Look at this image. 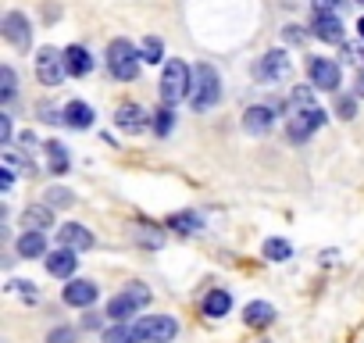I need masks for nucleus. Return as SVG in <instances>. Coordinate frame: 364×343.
I'll use <instances>...</instances> for the list:
<instances>
[{
    "mask_svg": "<svg viewBox=\"0 0 364 343\" xmlns=\"http://www.w3.org/2000/svg\"><path fill=\"white\" fill-rule=\"evenodd\" d=\"M218 97H222V79H218V72H215L211 65H197V68H193V79H190V104H193L197 111H208V107L218 104Z\"/></svg>",
    "mask_w": 364,
    "mask_h": 343,
    "instance_id": "nucleus-1",
    "label": "nucleus"
},
{
    "mask_svg": "<svg viewBox=\"0 0 364 343\" xmlns=\"http://www.w3.org/2000/svg\"><path fill=\"white\" fill-rule=\"evenodd\" d=\"M146 304H150V290H146L143 283H129L122 293L111 297V304H107V318H111V322H125V318L139 315Z\"/></svg>",
    "mask_w": 364,
    "mask_h": 343,
    "instance_id": "nucleus-2",
    "label": "nucleus"
},
{
    "mask_svg": "<svg viewBox=\"0 0 364 343\" xmlns=\"http://www.w3.org/2000/svg\"><path fill=\"white\" fill-rule=\"evenodd\" d=\"M190 79H193V72L182 65L178 58H171L164 65V72H161V100L168 107H175L182 97H190Z\"/></svg>",
    "mask_w": 364,
    "mask_h": 343,
    "instance_id": "nucleus-3",
    "label": "nucleus"
},
{
    "mask_svg": "<svg viewBox=\"0 0 364 343\" xmlns=\"http://www.w3.org/2000/svg\"><path fill=\"white\" fill-rule=\"evenodd\" d=\"M107 68L122 83L136 79V72H139V51L129 40H111V47H107Z\"/></svg>",
    "mask_w": 364,
    "mask_h": 343,
    "instance_id": "nucleus-4",
    "label": "nucleus"
},
{
    "mask_svg": "<svg viewBox=\"0 0 364 343\" xmlns=\"http://www.w3.org/2000/svg\"><path fill=\"white\" fill-rule=\"evenodd\" d=\"M136 343H168L178 332V322L168 315H143L139 322H132Z\"/></svg>",
    "mask_w": 364,
    "mask_h": 343,
    "instance_id": "nucleus-5",
    "label": "nucleus"
},
{
    "mask_svg": "<svg viewBox=\"0 0 364 343\" xmlns=\"http://www.w3.org/2000/svg\"><path fill=\"white\" fill-rule=\"evenodd\" d=\"M36 75H40L43 86H61L65 75H72V72H68V61H65V51L58 54L54 47H43V51L36 54Z\"/></svg>",
    "mask_w": 364,
    "mask_h": 343,
    "instance_id": "nucleus-6",
    "label": "nucleus"
},
{
    "mask_svg": "<svg viewBox=\"0 0 364 343\" xmlns=\"http://www.w3.org/2000/svg\"><path fill=\"white\" fill-rule=\"evenodd\" d=\"M321 125H325V111L314 104V107L293 111V118H289V125H286V136H289L293 143H307V139H311Z\"/></svg>",
    "mask_w": 364,
    "mask_h": 343,
    "instance_id": "nucleus-7",
    "label": "nucleus"
},
{
    "mask_svg": "<svg viewBox=\"0 0 364 343\" xmlns=\"http://www.w3.org/2000/svg\"><path fill=\"white\" fill-rule=\"evenodd\" d=\"M254 75H257L261 83H279V79H286V75H289V58H286V51L264 54V58L254 65Z\"/></svg>",
    "mask_w": 364,
    "mask_h": 343,
    "instance_id": "nucleus-8",
    "label": "nucleus"
},
{
    "mask_svg": "<svg viewBox=\"0 0 364 343\" xmlns=\"http://www.w3.org/2000/svg\"><path fill=\"white\" fill-rule=\"evenodd\" d=\"M0 33H4V40L15 43V47H29V40H33V26L22 11H8L4 22H0Z\"/></svg>",
    "mask_w": 364,
    "mask_h": 343,
    "instance_id": "nucleus-9",
    "label": "nucleus"
},
{
    "mask_svg": "<svg viewBox=\"0 0 364 343\" xmlns=\"http://www.w3.org/2000/svg\"><path fill=\"white\" fill-rule=\"evenodd\" d=\"M307 75L314 83V90H336L339 86V65L328 58H311L307 61Z\"/></svg>",
    "mask_w": 364,
    "mask_h": 343,
    "instance_id": "nucleus-10",
    "label": "nucleus"
},
{
    "mask_svg": "<svg viewBox=\"0 0 364 343\" xmlns=\"http://www.w3.org/2000/svg\"><path fill=\"white\" fill-rule=\"evenodd\" d=\"M314 36L325 40V43H343V22L336 11H314V22H311Z\"/></svg>",
    "mask_w": 364,
    "mask_h": 343,
    "instance_id": "nucleus-11",
    "label": "nucleus"
},
{
    "mask_svg": "<svg viewBox=\"0 0 364 343\" xmlns=\"http://www.w3.org/2000/svg\"><path fill=\"white\" fill-rule=\"evenodd\" d=\"M114 125L122 129V132H143L146 125H150V115L139 107V104H122L118 111H114Z\"/></svg>",
    "mask_w": 364,
    "mask_h": 343,
    "instance_id": "nucleus-12",
    "label": "nucleus"
},
{
    "mask_svg": "<svg viewBox=\"0 0 364 343\" xmlns=\"http://www.w3.org/2000/svg\"><path fill=\"white\" fill-rule=\"evenodd\" d=\"M272 125H275V115H272L268 104H254V107L243 111V129H247L250 136H264Z\"/></svg>",
    "mask_w": 364,
    "mask_h": 343,
    "instance_id": "nucleus-13",
    "label": "nucleus"
},
{
    "mask_svg": "<svg viewBox=\"0 0 364 343\" xmlns=\"http://www.w3.org/2000/svg\"><path fill=\"white\" fill-rule=\"evenodd\" d=\"M58 240H61L65 247H72V250H90V247H93V233H90L86 226H79V222H65V226L58 229Z\"/></svg>",
    "mask_w": 364,
    "mask_h": 343,
    "instance_id": "nucleus-14",
    "label": "nucleus"
},
{
    "mask_svg": "<svg viewBox=\"0 0 364 343\" xmlns=\"http://www.w3.org/2000/svg\"><path fill=\"white\" fill-rule=\"evenodd\" d=\"M75 265H79V258H75V254H72V247H65V243L47 258V272H50V275H58V279H68V275L75 272Z\"/></svg>",
    "mask_w": 364,
    "mask_h": 343,
    "instance_id": "nucleus-15",
    "label": "nucleus"
},
{
    "mask_svg": "<svg viewBox=\"0 0 364 343\" xmlns=\"http://www.w3.org/2000/svg\"><path fill=\"white\" fill-rule=\"evenodd\" d=\"M65 300H68L72 307H90V304L97 300V286H93L90 279H72V283L65 286Z\"/></svg>",
    "mask_w": 364,
    "mask_h": 343,
    "instance_id": "nucleus-16",
    "label": "nucleus"
},
{
    "mask_svg": "<svg viewBox=\"0 0 364 343\" xmlns=\"http://www.w3.org/2000/svg\"><path fill=\"white\" fill-rule=\"evenodd\" d=\"M65 61H68V72L72 75H90L93 72V58H90V51L86 47H79V43H72L68 51H65Z\"/></svg>",
    "mask_w": 364,
    "mask_h": 343,
    "instance_id": "nucleus-17",
    "label": "nucleus"
},
{
    "mask_svg": "<svg viewBox=\"0 0 364 343\" xmlns=\"http://www.w3.org/2000/svg\"><path fill=\"white\" fill-rule=\"evenodd\" d=\"M50 218H54V208L43 201V204H33V208H26V215H22V226L26 229H50Z\"/></svg>",
    "mask_w": 364,
    "mask_h": 343,
    "instance_id": "nucleus-18",
    "label": "nucleus"
},
{
    "mask_svg": "<svg viewBox=\"0 0 364 343\" xmlns=\"http://www.w3.org/2000/svg\"><path fill=\"white\" fill-rule=\"evenodd\" d=\"M15 247H18V258H40V254L47 250V240H43L40 229H26Z\"/></svg>",
    "mask_w": 364,
    "mask_h": 343,
    "instance_id": "nucleus-19",
    "label": "nucleus"
},
{
    "mask_svg": "<svg viewBox=\"0 0 364 343\" xmlns=\"http://www.w3.org/2000/svg\"><path fill=\"white\" fill-rule=\"evenodd\" d=\"M243 322H247V325H272V322H275V307H272L268 300H250V304L243 307Z\"/></svg>",
    "mask_w": 364,
    "mask_h": 343,
    "instance_id": "nucleus-20",
    "label": "nucleus"
},
{
    "mask_svg": "<svg viewBox=\"0 0 364 343\" xmlns=\"http://www.w3.org/2000/svg\"><path fill=\"white\" fill-rule=\"evenodd\" d=\"M168 226H171L175 233H182V236H197V233L204 229V218H200L197 211H178V215L168 218Z\"/></svg>",
    "mask_w": 364,
    "mask_h": 343,
    "instance_id": "nucleus-21",
    "label": "nucleus"
},
{
    "mask_svg": "<svg viewBox=\"0 0 364 343\" xmlns=\"http://www.w3.org/2000/svg\"><path fill=\"white\" fill-rule=\"evenodd\" d=\"M65 122H68L72 129H90V125H93V107L82 104V100H72V104L65 107Z\"/></svg>",
    "mask_w": 364,
    "mask_h": 343,
    "instance_id": "nucleus-22",
    "label": "nucleus"
},
{
    "mask_svg": "<svg viewBox=\"0 0 364 343\" xmlns=\"http://www.w3.org/2000/svg\"><path fill=\"white\" fill-rule=\"evenodd\" d=\"M229 307H232V297H229L225 290H211V293L204 297V315H211V318L229 315Z\"/></svg>",
    "mask_w": 364,
    "mask_h": 343,
    "instance_id": "nucleus-23",
    "label": "nucleus"
},
{
    "mask_svg": "<svg viewBox=\"0 0 364 343\" xmlns=\"http://www.w3.org/2000/svg\"><path fill=\"white\" fill-rule=\"evenodd\" d=\"M132 236H136V243H143V247H150V250H157V247L164 243V233H161L157 226H150V222H139V226L132 229Z\"/></svg>",
    "mask_w": 364,
    "mask_h": 343,
    "instance_id": "nucleus-24",
    "label": "nucleus"
},
{
    "mask_svg": "<svg viewBox=\"0 0 364 343\" xmlns=\"http://www.w3.org/2000/svg\"><path fill=\"white\" fill-rule=\"evenodd\" d=\"M264 258L268 261H286V258H293V247L282 236H272V240H264Z\"/></svg>",
    "mask_w": 364,
    "mask_h": 343,
    "instance_id": "nucleus-25",
    "label": "nucleus"
},
{
    "mask_svg": "<svg viewBox=\"0 0 364 343\" xmlns=\"http://www.w3.org/2000/svg\"><path fill=\"white\" fill-rule=\"evenodd\" d=\"M43 201H47L50 208H61V211H65V208H72V204H75V194H72V190H65V186H50V190L43 194Z\"/></svg>",
    "mask_w": 364,
    "mask_h": 343,
    "instance_id": "nucleus-26",
    "label": "nucleus"
},
{
    "mask_svg": "<svg viewBox=\"0 0 364 343\" xmlns=\"http://www.w3.org/2000/svg\"><path fill=\"white\" fill-rule=\"evenodd\" d=\"M139 58H143L146 65H161V58H164L161 40H157V36H146V40H143V47H139Z\"/></svg>",
    "mask_w": 364,
    "mask_h": 343,
    "instance_id": "nucleus-27",
    "label": "nucleus"
},
{
    "mask_svg": "<svg viewBox=\"0 0 364 343\" xmlns=\"http://www.w3.org/2000/svg\"><path fill=\"white\" fill-rule=\"evenodd\" d=\"M104 343H136V332H132V325H111L107 332H104Z\"/></svg>",
    "mask_w": 364,
    "mask_h": 343,
    "instance_id": "nucleus-28",
    "label": "nucleus"
},
{
    "mask_svg": "<svg viewBox=\"0 0 364 343\" xmlns=\"http://www.w3.org/2000/svg\"><path fill=\"white\" fill-rule=\"evenodd\" d=\"M289 107H293V111L314 107V93H311V86H296V90L289 93Z\"/></svg>",
    "mask_w": 364,
    "mask_h": 343,
    "instance_id": "nucleus-29",
    "label": "nucleus"
},
{
    "mask_svg": "<svg viewBox=\"0 0 364 343\" xmlns=\"http://www.w3.org/2000/svg\"><path fill=\"white\" fill-rule=\"evenodd\" d=\"M47 157H50V168L54 172H65L68 168V154H65V147L54 139V143H47Z\"/></svg>",
    "mask_w": 364,
    "mask_h": 343,
    "instance_id": "nucleus-30",
    "label": "nucleus"
},
{
    "mask_svg": "<svg viewBox=\"0 0 364 343\" xmlns=\"http://www.w3.org/2000/svg\"><path fill=\"white\" fill-rule=\"evenodd\" d=\"M15 93H18V86H15V72L4 65V68H0V97H4V104H8Z\"/></svg>",
    "mask_w": 364,
    "mask_h": 343,
    "instance_id": "nucleus-31",
    "label": "nucleus"
},
{
    "mask_svg": "<svg viewBox=\"0 0 364 343\" xmlns=\"http://www.w3.org/2000/svg\"><path fill=\"white\" fill-rule=\"evenodd\" d=\"M171 125H175L171 111H168V107H164V111H157V118H154V132H157V136H168V132H171Z\"/></svg>",
    "mask_w": 364,
    "mask_h": 343,
    "instance_id": "nucleus-32",
    "label": "nucleus"
},
{
    "mask_svg": "<svg viewBox=\"0 0 364 343\" xmlns=\"http://www.w3.org/2000/svg\"><path fill=\"white\" fill-rule=\"evenodd\" d=\"M47 343H75V329L58 325V329H50V332H47Z\"/></svg>",
    "mask_w": 364,
    "mask_h": 343,
    "instance_id": "nucleus-33",
    "label": "nucleus"
},
{
    "mask_svg": "<svg viewBox=\"0 0 364 343\" xmlns=\"http://www.w3.org/2000/svg\"><path fill=\"white\" fill-rule=\"evenodd\" d=\"M8 290H11V293H18V297H26V300H36V290H33V283H11Z\"/></svg>",
    "mask_w": 364,
    "mask_h": 343,
    "instance_id": "nucleus-34",
    "label": "nucleus"
},
{
    "mask_svg": "<svg viewBox=\"0 0 364 343\" xmlns=\"http://www.w3.org/2000/svg\"><path fill=\"white\" fill-rule=\"evenodd\" d=\"M0 143L11 147V115H0Z\"/></svg>",
    "mask_w": 364,
    "mask_h": 343,
    "instance_id": "nucleus-35",
    "label": "nucleus"
},
{
    "mask_svg": "<svg viewBox=\"0 0 364 343\" xmlns=\"http://www.w3.org/2000/svg\"><path fill=\"white\" fill-rule=\"evenodd\" d=\"M336 111H339V118H353V97H339Z\"/></svg>",
    "mask_w": 364,
    "mask_h": 343,
    "instance_id": "nucleus-36",
    "label": "nucleus"
},
{
    "mask_svg": "<svg viewBox=\"0 0 364 343\" xmlns=\"http://www.w3.org/2000/svg\"><path fill=\"white\" fill-rule=\"evenodd\" d=\"M11 183H15V168H11V164H4V172H0V186L11 190Z\"/></svg>",
    "mask_w": 364,
    "mask_h": 343,
    "instance_id": "nucleus-37",
    "label": "nucleus"
},
{
    "mask_svg": "<svg viewBox=\"0 0 364 343\" xmlns=\"http://www.w3.org/2000/svg\"><path fill=\"white\" fill-rule=\"evenodd\" d=\"M357 93L364 97V72H357Z\"/></svg>",
    "mask_w": 364,
    "mask_h": 343,
    "instance_id": "nucleus-38",
    "label": "nucleus"
},
{
    "mask_svg": "<svg viewBox=\"0 0 364 343\" xmlns=\"http://www.w3.org/2000/svg\"><path fill=\"white\" fill-rule=\"evenodd\" d=\"M357 33H360V36H364V19H360V22H357Z\"/></svg>",
    "mask_w": 364,
    "mask_h": 343,
    "instance_id": "nucleus-39",
    "label": "nucleus"
},
{
    "mask_svg": "<svg viewBox=\"0 0 364 343\" xmlns=\"http://www.w3.org/2000/svg\"><path fill=\"white\" fill-rule=\"evenodd\" d=\"M360 4H364V0H360Z\"/></svg>",
    "mask_w": 364,
    "mask_h": 343,
    "instance_id": "nucleus-40",
    "label": "nucleus"
}]
</instances>
